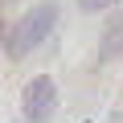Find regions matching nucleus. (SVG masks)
<instances>
[{
  "mask_svg": "<svg viewBox=\"0 0 123 123\" xmlns=\"http://www.w3.org/2000/svg\"><path fill=\"white\" fill-rule=\"evenodd\" d=\"M53 21H57V4H37L33 12H25V17L17 21L12 37H8V53H12V57H25L33 45H41V41L49 37Z\"/></svg>",
  "mask_w": 123,
  "mask_h": 123,
  "instance_id": "f257e3e1",
  "label": "nucleus"
},
{
  "mask_svg": "<svg viewBox=\"0 0 123 123\" xmlns=\"http://www.w3.org/2000/svg\"><path fill=\"white\" fill-rule=\"evenodd\" d=\"M21 107H25V119L45 123V119L53 115V107H57V86H53V78H49V74L29 78V82H25V94H21Z\"/></svg>",
  "mask_w": 123,
  "mask_h": 123,
  "instance_id": "f03ea898",
  "label": "nucleus"
},
{
  "mask_svg": "<svg viewBox=\"0 0 123 123\" xmlns=\"http://www.w3.org/2000/svg\"><path fill=\"white\" fill-rule=\"evenodd\" d=\"M111 4H119V0H78L82 12H103V8H111Z\"/></svg>",
  "mask_w": 123,
  "mask_h": 123,
  "instance_id": "7ed1b4c3",
  "label": "nucleus"
}]
</instances>
